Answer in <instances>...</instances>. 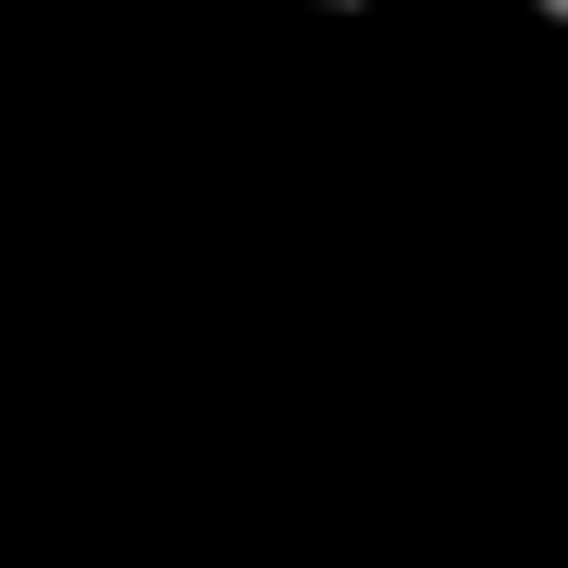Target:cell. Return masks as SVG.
Masks as SVG:
<instances>
[{
	"instance_id": "cell-1",
	"label": "cell",
	"mask_w": 568,
	"mask_h": 568,
	"mask_svg": "<svg viewBox=\"0 0 568 568\" xmlns=\"http://www.w3.org/2000/svg\"><path fill=\"white\" fill-rule=\"evenodd\" d=\"M531 13H544V26H568V0H531Z\"/></svg>"
},
{
	"instance_id": "cell-2",
	"label": "cell",
	"mask_w": 568,
	"mask_h": 568,
	"mask_svg": "<svg viewBox=\"0 0 568 568\" xmlns=\"http://www.w3.org/2000/svg\"><path fill=\"white\" fill-rule=\"evenodd\" d=\"M310 13H346V0H310Z\"/></svg>"
}]
</instances>
